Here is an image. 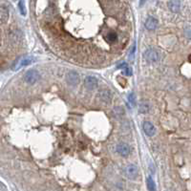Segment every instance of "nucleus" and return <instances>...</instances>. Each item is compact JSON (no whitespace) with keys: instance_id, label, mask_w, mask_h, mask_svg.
Listing matches in <instances>:
<instances>
[{"instance_id":"obj_1","label":"nucleus","mask_w":191,"mask_h":191,"mask_svg":"<svg viewBox=\"0 0 191 191\" xmlns=\"http://www.w3.org/2000/svg\"><path fill=\"white\" fill-rule=\"evenodd\" d=\"M39 78H40L39 73L36 70H34V69L27 71L25 73V75H24V80L29 84L35 83L36 81H38Z\"/></svg>"},{"instance_id":"obj_2","label":"nucleus","mask_w":191,"mask_h":191,"mask_svg":"<svg viewBox=\"0 0 191 191\" xmlns=\"http://www.w3.org/2000/svg\"><path fill=\"white\" fill-rule=\"evenodd\" d=\"M144 57L148 62L150 63H154V62H158L160 60L161 56L160 53L154 49H148L144 52Z\"/></svg>"},{"instance_id":"obj_3","label":"nucleus","mask_w":191,"mask_h":191,"mask_svg":"<svg viewBox=\"0 0 191 191\" xmlns=\"http://www.w3.org/2000/svg\"><path fill=\"white\" fill-rule=\"evenodd\" d=\"M124 172H125V175L128 179H131V180H135L136 178L138 177L139 175V169L138 167L134 165H129L125 167L124 169Z\"/></svg>"},{"instance_id":"obj_4","label":"nucleus","mask_w":191,"mask_h":191,"mask_svg":"<svg viewBox=\"0 0 191 191\" xmlns=\"http://www.w3.org/2000/svg\"><path fill=\"white\" fill-rule=\"evenodd\" d=\"M98 97L99 98V101L105 104L110 103L112 101V94L110 91L107 89H103L101 91H99L98 94Z\"/></svg>"},{"instance_id":"obj_5","label":"nucleus","mask_w":191,"mask_h":191,"mask_svg":"<svg viewBox=\"0 0 191 191\" xmlns=\"http://www.w3.org/2000/svg\"><path fill=\"white\" fill-rule=\"evenodd\" d=\"M98 79L95 78V76H86L85 79H84V86L88 90H94L98 87Z\"/></svg>"},{"instance_id":"obj_6","label":"nucleus","mask_w":191,"mask_h":191,"mask_svg":"<svg viewBox=\"0 0 191 191\" xmlns=\"http://www.w3.org/2000/svg\"><path fill=\"white\" fill-rule=\"evenodd\" d=\"M66 80L67 82L70 85L76 86V84H79V76L78 75V73L75 71H71L66 75Z\"/></svg>"},{"instance_id":"obj_7","label":"nucleus","mask_w":191,"mask_h":191,"mask_svg":"<svg viewBox=\"0 0 191 191\" xmlns=\"http://www.w3.org/2000/svg\"><path fill=\"white\" fill-rule=\"evenodd\" d=\"M117 152L120 154L122 157H127L130 154V147L128 144H126L124 143H120L117 145Z\"/></svg>"},{"instance_id":"obj_8","label":"nucleus","mask_w":191,"mask_h":191,"mask_svg":"<svg viewBox=\"0 0 191 191\" xmlns=\"http://www.w3.org/2000/svg\"><path fill=\"white\" fill-rule=\"evenodd\" d=\"M9 19V9L5 5H0V25L7 23Z\"/></svg>"},{"instance_id":"obj_9","label":"nucleus","mask_w":191,"mask_h":191,"mask_svg":"<svg viewBox=\"0 0 191 191\" xmlns=\"http://www.w3.org/2000/svg\"><path fill=\"white\" fill-rule=\"evenodd\" d=\"M143 128L144 133L147 136H149V137H152V136H154L156 133V128L150 121H144Z\"/></svg>"},{"instance_id":"obj_10","label":"nucleus","mask_w":191,"mask_h":191,"mask_svg":"<svg viewBox=\"0 0 191 191\" xmlns=\"http://www.w3.org/2000/svg\"><path fill=\"white\" fill-rule=\"evenodd\" d=\"M21 33L18 30H15L9 34V40L12 44H16L21 39Z\"/></svg>"},{"instance_id":"obj_11","label":"nucleus","mask_w":191,"mask_h":191,"mask_svg":"<svg viewBox=\"0 0 191 191\" xmlns=\"http://www.w3.org/2000/svg\"><path fill=\"white\" fill-rule=\"evenodd\" d=\"M158 27V20L152 16H149L145 21V28L148 31H153Z\"/></svg>"},{"instance_id":"obj_12","label":"nucleus","mask_w":191,"mask_h":191,"mask_svg":"<svg viewBox=\"0 0 191 191\" xmlns=\"http://www.w3.org/2000/svg\"><path fill=\"white\" fill-rule=\"evenodd\" d=\"M32 61H33V60H32V58H30V57L21 58V60H19L17 61L16 66H15V67H13V70H19L20 68H22L23 66L29 65L30 63H32Z\"/></svg>"},{"instance_id":"obj_13","label":"nucleus","mask_w":191,"mask_h":191,"mask_svg":"<svg viewBox=\"0 0 191 191\" xmlns=\"http://www.w3.org/2000/svg\"><path fill=\"white\" fill-rule=\"evenodd\" d=\"M170 11L172 12H178L181 8V2L180 0H170L169 4H168Z\"/></svg>"},{"instance_id":"obj_14","label":"nucleus","mask_w":191,"mask_h":191,"mask_svg":"<svg viewBox=\"0 0 191 191\" xmlns=\"http://www.w3.org/2000/svg\"><path fill=\"white\" fill-rule=\"evenodd\" d=\"M146 183H147V188H148L149 191H157L156 184H155V181H153V179L151 178V177H148Z\"/></svg>"},{"instance_id":"obj_15","label":"nucleus","mask_w":191,"mask_h":191,"mask_svg":"<svg viewBox=\"0 0 191 191\" xmlns=\"http://www.w3.org/2000/svg\"><path fill=\"white\" fill-rule=\"evenodd\" d=\"M106 40L110 43L116 42L118 40V35L115 32H110V33H108V35H106Z\"/></svg>"},{"instance_id":"obj_16","label":"nucleus","mask_w":191,"mask_h":191,"mask_svg":"<svg viewBox=\"0 0 191 191\" xmlns=\"http://www.w3.org/2000/svg\"><path fill=\"white\" fill-rule=\"evenodd\" d=\"M18 8H19V11L20 13L22 15H26V8H25V4H24V0H20L18 2Z\"/></svg>"},{"instance_id":"obj_17","label":"nucleus","mask_w":191,"mask_h":191,"mask_svg":"<svg viewBox=\"0 0 191 191\" xmlns=\"http://www.w3.org/2000/svg\"><path fill=\"white\" fill-rule=\"evenodd\" d=\"M139 111L140 113H147L149 111V106H148V104L146 103H140V106H139Z\"/></svg>"},{"instance_id":"obj_18","label":"nucleus","mask_w":191,"mask_h":191,"mask_svg":"<svg viewBox=\"0 0 191 191\" xmlns=\"http://www.w3.org/2000/svg\"><path fill=\"white\" fill-rule=\"evenodd\" d=\"M123 74L126 76H131L132 75V69L129 66H124L123 67Z\"/></svg>"},{"instance_id":"obj_19","label":"nucleus","mask_w":191,"mask_h":191,"mask_svg":"<svg viewBox=\"0 0 191 191\" xmlns=\"http://www.w3.org/2000/svg\"><path fill=\"white\" fill-rule=\"evenodd\" d=\"M129 101H130V103L132 104V105H135V104H136V97H135L134 94H130V95H129Z\"/></svg>"},{"instance_id":"obj_20","label":"nucleus","mask_w":191,"mask_h":191,"mask_svg":"<svg viewBox=\"0 0 191 191\" xmlns=\"http://www.w3.org/2000/svg\"><path fill=\"white\" fill-rule=\"evenodd\" d=\"M143 1H144V0H140V4H142V5L143 4Z\"/></svg>"}]
</instances>
